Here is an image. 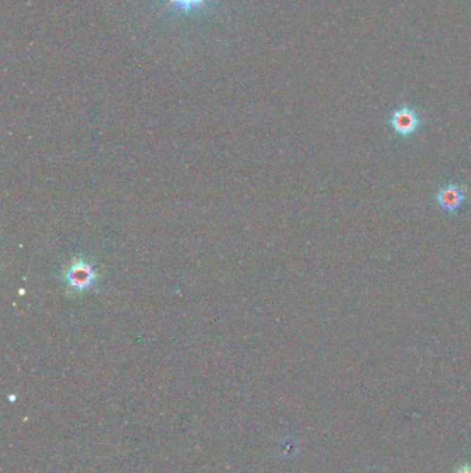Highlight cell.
<instances>
[{
  "label": "cell",
  "instance_id": "cell-1",
  "mask_svg": "<svg viewBox=\"0 0 471 473\" xmlns=\"http://www.w3.org/2000/svg\"><path fill=\"white\" fill-rule=\"evenodd\" d=\"M389 122L394 132L405 139L413 136L422 126V119L419 117L418 111L408 106L394 110Z\"/></svg>",
  "mask_w": 471,
  "mask_h": 473
},
{
  "label": "cell",
  "instance_id": "cell-2",
  "mask_svg": "<svg viewBox=\"0 0 471 473\" xmlns=\"http://www.w3.org/2000/svg\"><path fill=\"white\" fill-rule=\"evenodd\" d=\"M467 199V194H466V189L460 184H455V183H449L444 187H441L437 194H435V202L437 205L449 213H455L462 205L463 202Z\"/></svg>",
  "mask_w": 471,
  "mask_h": 473
},
{
  "label": "cell",
  "instance_id": "cell-3",
  "mask_svg": "<svg viewBox=\"0 0 471 473\" xmlns=\"http://www.w3.org/2000/svg\"><path fill=\"white\" fill-rule=\"evenodd\" d=\"M203 3V0H169L166 4V8H169L172 4H177L179 7H183L186 10H191Z\"/></svg>",
  "mask_w": 471,
  "mask_h": 473
},
{
  "label": "cell",
  "instance_id": "cell-4",
  "mask_svg": "<svg viewBox=\"0 0 471 473\" xmlns=\"http://www.w3.org/2000/svg\"><path fill=\"white\" fill-rule=\"evenodd\" d=\"M455 473H471V465H462Z\"/></svg>",
  "mask_w": 471,
  "mask_h": 473
}]
</instances>
